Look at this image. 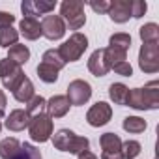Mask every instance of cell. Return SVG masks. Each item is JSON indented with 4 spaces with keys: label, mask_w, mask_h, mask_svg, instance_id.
I'll return each mask as SVG.
<instances>
[{
    "label": "cell",
    "mask_w": 159,
    "mask_h": 159,
    "mask_svg": "<svg viewBox=\"0 0 159 159\" xmlns=\"http://www.w3.org/2000/svg\"><path fill=\"white\" fill-rule=\"evenodd\" d=\"M0 131H2V124H0Z\"/></svg>",
    "instance_id": "cell-38"
},
{
    "label": "cell",
    "mask_w": 159,
    "mask_h": 159,
    "mask_svg": "<svg viewBox=\"0 0 159 159\" xmlns=\"http://www.w3.org/2000/svg\"><path fill=\"white\" fill-rule=\"evenodd\" d=\"M101 159H124L122 155V139L116 133H103L99 139Z\"/></svg>",
    "instance_id": "cell-11"
},
{
    "label": "cell",
    "mask_w": 159,
    "mask_h": 159,
    "mask_svg": "<svg viewBox=\"0 0 159 159\" xmlns=\"http://www.w3.org/2000/svg\"><path fill=\"white\" fill-rule=\"evenodd\" d=\"M8 58L11 62H15L17 66H23L30 60V49L26 45H21V43H15L13 47H10L8 51Z\"/></svg>",
    "instance_id": "cell-20"
},
{
    "label": "cell",
    "mask_w": 159,
    "mask_h": 159,
    "mask_svg": "<svg viewBox=\"0 0 159 159\" xmlns=\"http://www.w3.org/2000/svg\"><path fill=\"white\" fill-rule=\"evenodd\" d=\"M34 96H36V92H34V84H32V81H30L28 77H25V79H23V83L13 90V98H15L19 103H28Z\"/></svg>",
    "instance_id": "cell-18"
},
{
    "label": "cell",
    "mask_w": 159,
    "mask_h": 159,
    "mask_svg": "<svg viewBox=\"0 0 159 159\" xmlns=\"http://www.w3.org/2000/svg\"><path fill=\"white\" fill-rule=\"evenodd\" d=\"M67 101L69 105H75V107H81L84 103H88V99L92 98V86L90 83L83 81V79H75V81L69 83L67 86Z\"/></svg>",
    "instance_id": "cell-8"
},
{
    "label": "cell",
    "mask_w": 159,
    "mask_h": 159,
    "mask_svg": "<svg viewBox=\"0 0 159 159\" xmlns=\"http://www.w3.org/2000/svg\"><path fill=\"white\" fill-rule=\"evenodd\" d=\"M19 34L25 36V39H30V41H36L38 38H41V25L38 19H32V17H25L21 23H19Z\"/></svg>",
    "instance_id": "cell-17"
},
{
    "label": "cell",
    "mask_w": 159,
    "mask_h": 159,
    "mask_svg": "<svg viewBox=\"0 0 159 159\" xmlns=\"http://www.w3.org/2000/svg\"><path fill=\"white\" fill-rule=\"evenodd\" d=\"M127 107L137 111H155L159 109V83L152 81L144 88H133L127 94Z\"/></svg>",
    "instance_id": "cell-1"
},
{
    "label": "cell",
    "mask_w": 159,
    "mask_h": 159,
    "mask_svg": "<svg viewBox=\"0 0 159 159\" xmlns=\"http://www.w3.org/2000/svg\"><path fill=\"white\" fill-rule=\"evenodd\" d=\"M36 71H38V77L41 79L43 83H47V84H52V83L58 81V69L49 66V64H45V62H41Z\"/></svg>",
    "instance_id": "cell-23"
},
{
    "label": "cell",
    "mask_w": 159,
    "mask_h": 159,
    "mask_svg": "<svg viewBox=\"0 0 159 159\" xmlns=\"http://www.w3.org/2000/svg\"><path fill=\"white\" fill-rule=\"evenodd\" d=\"M139 36L142 43H159V26L155 23H146L139 28Z\"/></svg>",
    "instance_id": "cell-22"
},
{
    "label": "cell",
    "mask_w": 159,
    "mask_h": 159,
    "mask_svg": "<svg viewBox=\"0 0 159 159\" xmlns=\"http://www.w3.org/2000/svg\"><path fill=\"white\" fill-rule=\"evenodd\" d=\"M127 94H129V88L124 83H112L109 86V98L116 105H125L127 103Z\"/></svg>",
    "instance_id": "cell-21"
},
{
    "label": "cell",
    "mask_w": 159,
    "mask_h": 159,
    "mask_svg": "<svg viewBox=\"0 0 159 159\" xmlns=\"http://www.w3.org/2000/svg\"><path fill=\"white\" fill-rule=\"evenodd\" d=\"M148 10V4L144 0H131V17L135 19H140Z\"/></svg>",
    "instance_id": "cell-32"
},
{
    "label": "cell",
    "mask_w": 159,
    "mask_h": 159,
    "mask_svg": "<svg viewBox=\"0 0 159 159\" xmlns=\"http://www.w3.org/2000/svg\"><path fill=\"white\" fill-rule=\"evenodd\" d=\"M109 45L116 47V49H122V51H129V47H131V36L125 34V32L112 34L111 39H109Z\"/></svg>",
    "instance_id": "cell-27"
},
{
    "label": "cell",
    "mask_w": 159,
    "mask_h": 159,
    "mask_svg": "<svg viewBox=\"0 0 159 159\" xmlns=\"http://www.w3.org/2000/svg\"><path fill=\"white\" fill-rule=\"evenodd\" d=\"M122 125H124V129L127 133H133V135H139V133H142L148 127L146 120H142L139 116H127V118H124V124Z\"/></svg>",
    "instance_id": "cell-24"
},
{
    "label": "cell",
    "mask_w": 159,
    "mask_h": 159,
    "mask_svg": "<svg viewBox=\"0 0 159 159\" xmlns=\"http://www.w3.org/2000/svg\"><path fill=\"white\" fill-rule=\"evenodd\" d=\"M88 49V38L81 32H73L69 36V39H66L60 47H58V54L62 56V60L67 62H77L81 60V56L84 54V51Z\"/></svg>",
    "instance_id": "cell-4"
},
{
    "label": "cell",
    "mask_w": 159,
    "mask_h": 159,
    "mask_svg": "<svg viewBox=\"0 0 159 159\" xmlns=\"http://www.w3.org/2000/svg\"><path fill=\"white\" fill-rule=\"evenodd\" d=\"M79 159H98V155L96 153H92L90 150H84V152H81V153H79L77 155Z\"/></svg>",
    "instance_id": "cell-37"
},
{
    "label": "cell",
    "mask_w": 159,
    "mask_h": 159,
    "mask_svg": "<svg viewBox=\"0 0 159 159\" xmlns=\"http://www.w3.org/2000/svg\"><path fill=\"white\" fill-rule=\"evenodd\" d=\"M111 69H114L118 75H124V77H131L133 75V67H131V64L125 60V62H120V64H116V66H112Z\"/></svg>",
    "instance_id": "cell-34"
},
{
    "label": "cell",
    "mask_w": 159,
    "mask_h": 159,
    "mask_svg": "<svg viewBox=\"0 0 159 159\" xmlns=\"http://www.w3.org/2000/svg\"><path fill=\"white\" fill-rule=\"evenodd\" d=\"M60 17L71 30L83 28L86 23L84 2L83 0H64L60 4Z\"/></svg>",
    "instance_id": "cell-3"
},
{
    "label": "cell",
    "mask_w": 159,
    "mask_h": 159,
    "mask_svg": "<svg viewBox=\"0 0 159 159\" xmlns=\"http://www.w3.org/2000/svg\"><path fill=\"white\" fill-rule=\"evenodd\" d=\"M21 152V142L13 137H8L4 140H0V157L2 159H13Z\"/></svg>",
    "instance_id": "cell-19"
},
{
    "label": "cell",
    "mask_w": 159,
    "mask_h": 159,
    "mask_svg": "<svg viewBox=\"0 0 159 159\" xmlns=\"http://www.w3.org/2000/svg\"><path fill=\"white\" fill-rule=\"evenodd\" d=\"M41 62H45V64H49V66L56 67L58 71L66 66V62H64V60H62V56L58 54V49H49V51H45V52H43V56H41Z\"/></svg>",
    "instance_id": "cell-28"
},
{
    "label": "cell",
    "mask_w": 159,
    "mask_h": 159,
    "mask_svg": "<svg viewBox=\"0 0 159 159\" xmlns=\"http://www.w3.org/2000/svg\"><path fill=\"white\" fill-rule=\"evenodd\" d=\"M28 133L34 142H47L52 137V118L45 112L32 116L28 124Z\"/></svg>",
    "instance_id": "cell-5"
},
{
    "label": "cell",
    "mask_w": 159,
    "mask_h": 159,
    "mask_svg": "<svg viewBox=\"0 0 159 159\" xmlns=\"http://www.w3.org/2000/svg\"><path fill=\"white\" fill-rule=\"evenodd\" d=\"M56 8V2L52 0H25L21 4V11L25 17L36 19V15H47Z\"/></svg>",
    "instance_id": "cell-12"
},
{
    "label": "cell",
    "mask_w": 159,
    "mask_h": 159,
    "mask_svg": "<svg viewBox=\"0 0 159 159\" xmlns=\"http://www.w3.org/2000/svg\"><path fill=\"white\" fill-rule=\"evenodd\" d=\"M139 67L144 73L159 71V43H142L139 51Z\"/></svg>",
    "instance_id": "cell-7"
},
{
    "label": "cell",
    "mask_w": 159,
    "mask_h": 159,
    "mask_svg": "<svg viewBox=\"0 0 159 159\" xmlns=\"http://www.w3.org/2000/svg\"><path fill=\"white\" fill-rule=\"evenodd\" d=\"M112 118V107L107 103V101H98L94 103L88 112H86V122L92 125V127H101L105 124H109Z\"/></svg>",
    "instance_id": "cell-9"
},
{
    "label": "cell",
    "mask_w": 159,
    "mask_h": 159,
    "mask_svg": "<svg viewBox=\"0 0 159 159\" xmlns=\"http://www.w3.org/2000/svg\"><path fill=\"white\" fill-rule=\"evenodd\" d=\"M109 17L118 25L127 23L131 17V0H114V2H111Z\"/></svg>",
    "instance_id": "cell-14"
},
{
    "label": "cell",
    "mask_w": 159,
    "mask_h": 159,
    "mask_svg": "<svg viewBox=\"0 0 159 159\" xmlns=\"http://www.w3.org/2000/svg\"><path fill=\"white\" fill-rule=\"evenodd\" d=\"M88 69H90V73L94 77H105L111 71V67H109V64L105 60V49H96L90 54V58H88Z\"/></svg>",
    "instance_id": "cell-13"
},
{
    "label": "cell",
    "mask_w": 159,
    "mask_h": 159,
    "mask_svg": "<svg viewBox=\"0 0 159 159\" xmlns=\"http://www.w3.org/2000/svg\"><path fill=\"white\" fill-rule=\"evenodd\" d=\"M105 60L109 64V67L120 64V62H125L127 60V51H122V49H116V47H105Z\"/></svg>",
    "instance_id": "cell-26"
},
{
    "label": "cell",
    "mask_w": 159,
    "mask_h": 159,
    "mask_svg": "<svg viewBox=\"0 0 159 159\" xmlns=\"http://www.w3.org/2000/svg\"><path fill=\"white\" fill-rule=\"evenodd\" d=\"M30 114L26 112V109H15L10 112V116L6 118L4 125L10 129V131H23L25 127H28L30 124Z\"/></svg>",
    "instance_id": "cell-16"
},
{
    "label": "cell",
    "mask_w": 159,
    "mask_h": 159,
    "mask_svg": "<svg viewBox=\"0 0 159 159\" xmlns=\"http://www.w3.org/2000/svg\"><path fill=\"white\" fill-rule=\"evenodd\" d=\"M6 105H8V99H6V94L0 90V118L6 114Z\"/></svg>",
    "instance_id": "cell-36"
},
{
    "label": "cell",
    "mask_w": 159,
    "mask_h": 159,
    "mask_svg": "<svg viewBox=\"0 0 159 159\" xmlns=\"http://www.w3.org/2000/svg\"><path fill=\"white\" fill-rule=\"evenodd\" d=\"M45 105H47V99H43L41 96H34L28 103H26V112L30 116H36V114H41L45 111Z\"/></svg>",
    "instance_id": "cell-29"
},
{
    "label": "cell",
    "mask_w": 159,
    "mask_h": 159,
    "mask_svg": "<svg viewBox=\"0 0 159 159\" xmlns=\"http://www.w3.org/2000/svg\"><path fill=\"white\" fill-rule=\"evenodd\" d=\"M13 159H43V157H41L39 150H36L32 144L25 142V144H21V152H19L17 157H13Z\"/></svg>",
    "instance_id": "cell-31"
},
{
    "label": "cell",
    "mask_w": 159,
    "mask_h": 159,
    "mask_svg": "<svg viewBox=\"0 0 159 159\" xmlns=\"http://www.w3.org/2000/svg\"><path fill=\"white\" fill-rule=\"evenodd\" d=\"M15 23V15L8 13V11H0V28H6V26H11Z\"/></svg>",
    "instance_id": "cell-35"
},
{
    "label": "cell",
    "mask_w": 159,
    "mask_h": 159,
    "mask_svg": "<svg viewBox=\"0 0 159 159\" xmlns=\"http://www.w3.org/2000/svg\"><path fill=\"white\" fill-rule=\"evenodd\" d=\"M69 107L71 105H69L66 96H52L45 105V111H47L45 114L51 116V118H62L69 112Z\"/></svg>",
    "instance_id": "cell-15"
},
{
    "label": "cell",
    "mask_w": 159,
    "mask_h": 159,
    "mask_svg": "<svg viewBox=\"0 0 159 159\" xmlns=\"http://www.w3.org/2000/svg\"><path fill=\"white\" fill-rule=\"evenodd\" d=\"M39 25H41V34L51 41L62 39L66 34V23L62 21L60 15H45Z\"/></svg>",
    "instance_id": "cell-10"
},
{
    "label": "cell",
    "mask_w": 159,
    "mask_h": 159,
    "mask_svg": "<svg viewBox=\"0 0 159 159\" xmlns=\"http://www.w3.org/2000/svg\"><path fill=\"white\" fill-rule=\"evenodd\" d=\"M88 6L96 11V13H109V8H111V2L109 0H90L88 2Z\"/></svg>",
    "instance_id": "cell-33"
},
{
    "label": "cell",
    "mask_w": 159,
    "mask_h": 159,
    "mask_svg": "<svg viewBox=\"0 0 159 159\" xmlns=\"http://www.w3.org/2000/svg\"><path fill=\"white\" fill-rule=\"evenodd\" d=\"M25 79V73L21 69V66H17L15 62H11L10 58H2L0 60V81H2L6 90H15Z\"/></svg>",
    "instance_id": "cell-6"
},
{
    "label": "cell",
    "mask_w": 159,
    "mask_h": 159,
    "mask_svg": "<svg viewBox=\"0 0 159 159\" xmlns=\"http://www.w3.org/2000/svg\"><path fill=\"white\" fill-rule=\"evenodd\" d=\"M139 153H140V142H137V140L122 142V155H124V159H135Z\"/></svg>",
    "instance_id": "cell-30"
},
{
    "label": "cell",
    "mask_w": 159,
    "mask_h": 159,
    "mask_svg": "<svg viewBox=\"0 0 159 159\" xmlns=\"http://www.w3.org/2000/svg\"><path fill=\"white\" fill-rule=\"evenodd\" d=\"M17 39H19V30H15L13 26L0 28V47L10 49L17 43Z\"/></svg>",
    "instance_id": "cell-25"
},
{
    "label": "cell",
    "mask_w": 159,
    "mask_h": 159,
    "mask_svg": "<svg viewBox=\"0 0 159 159\" xmlns=\"http://www.w3.org/2000/svg\"><path fill=\"white\" fill-rule=\"evenodd\" d=\"M52 144L56 150L60 152H67V153H73V155H79L81 152L88 150L90 146V140L86 137H81L73 133L71 129H58L54 135H52Z\"/></svg>",
    "instance_id": "cell-2"
}]
</instances>
